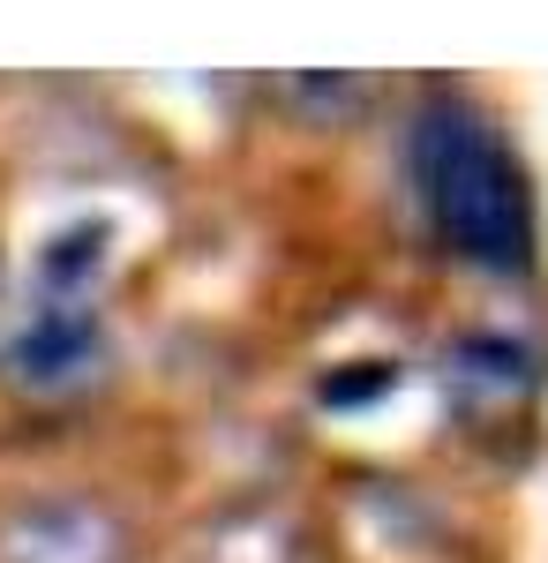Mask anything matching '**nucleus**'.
I'll list each match as a JSON object with an SVG mask.
<instances>
[{"label":"nucleus","mask_w":548,"mask_h":563,"mask_svg":"<svg viewBox=\"0 0 548 563\" xmlns=\"http://www.w3.org/2000/svg\"><path fill=\"white\" fill-rule=\"evenodd\" d=\"M414 158H421V196L436 233L473 263H526L534 249V211H526V188L511 174L504 143L489 135L481 113L465 106H428L421 135H414Z\"/></svg>","instance_id":"1"},{"label":"nucleus","mask_w":548,"mask_h":563,"mask_svg":"<svg viewBox=\"0 0 548 563\" xmlns=\"http://www.w3.org/2000/svg\"><path fill=\"white\" fill-rule=\"evenodd\" d=\"M8 368H15V384H31V390L84 384L98 368V316L76 294L68 301H39L15 323V339H8Z\"/></svg>","instance_id":"2"}]
</instances>
